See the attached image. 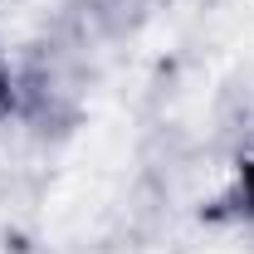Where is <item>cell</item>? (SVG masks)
Returning a JSON list of instances; mask_svg holds the SVG:
<instances>
[{
	"instance_id": "1",
	"label": "cell",
	"mask_w": 254,
	"mask_h": 254,
	"mask_svg": "<svg viewBox=\"0 0 254 254\" xmlns=\"http://www.w3.org/2000/svg\"><path fill=\"white\" fill-rule=\"evenodd\" d=\"M240 205L254 215V152L245 157V166H240Z\"/></svg>"
}]
</instances>
